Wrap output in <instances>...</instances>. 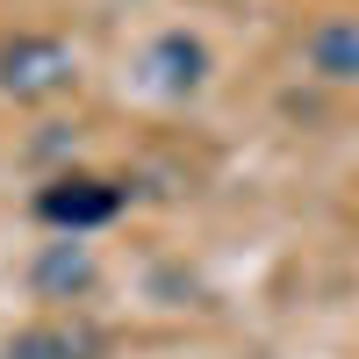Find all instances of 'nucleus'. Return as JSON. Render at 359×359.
I'll use <instances>...</instances> for the list:
<instances>
[{
	"label": "nucleus",
	"mask_w": 359,
	"mask_h": 359,
	"mask_svg": "<svg viewBox=\"0 0 359 359\" xmlns=\"http://www.w3.org/2000/svg\"><path fill=\"white\" fill-rule=\"evenodd\" d=\"M72 79H79V57L65 36H8L0 43V94L8 101H57V94H72Z\"/></svg>",
	"instance_id": "1"
},
{
	"label": "nucleus",
	"mask_w": 359,
	"mask_h": 359,
	"mask_svg": "<svg viewBox=\"0 0 359 359\" xmlns=\"http://www.w3.org/2000/svg\"><path fill=\"white\" fill-rule=\"evenodd\" d=\"M36 216H43L50 230H65V237L101 230V223H115V216H123V180H101V172H65V180H50V187L36 194Z\"/></svg>",
	"instance_id": "2"
},
{
	"label": "nucleus",
	"mask_w": 359,
	"mask_h": 359,
	"mask_svg": "<svg viewBox=\"0 0 359 359\" xmlns=\"http://www.w3.org/2000/svg\"><path fill=\"white\" fill-rule=\"evenodd\" d=\"M208 72H216V65H208V43H201V36H187V29H165V36L144 50V79H151L165 101L201 94V86H208Z\"/></svg>",
	"instance_id": "3"
},
{
	"label": "nucleus",
	"mask_w": 359,
	"mask_h": 359,
	"mask_svg": "<svg viewBox=\"0 0 359 359\" xmlns=\"http://www.w3.org/2000/svg\"><path fill=\"white\" fill-rule=\"evenodd\" d=\"M29 280H36V294H50V302H72V294H86L94 287V252L86 245H43L36 252V266H29Z\"/></svg>",
	"instance_id": "4"
},
{
	"label": "nucleus",
	"mask_w": 359,
	"mask_h": 359,
	"mask_svg": "<svg viewBox=\"0 0 359 359\" xmlns=\"http://www.w3.org/2000/svg\"><path fill=\"white\" fill-rule=\"evenodd\" d=\"M8 359H101V331L86 323H29L8 338Z\"/></svg>",
	"instance_id": "5"
},
{
	"label": "nucleus",
	"mask_w": 359,
	"mask_h": 359,
	"mask_svg": "<svg viewBox=\"0 0 359 359\" xmlns=\"http://www.w3.org/2000/svg\"><path fill=\"white\" fill-rule=\"evenodd\" d=\"M309 72L323 79H359V22H323L309 36Z\"/></svg>",
	"instance_id": "6"
}]
</instances>
